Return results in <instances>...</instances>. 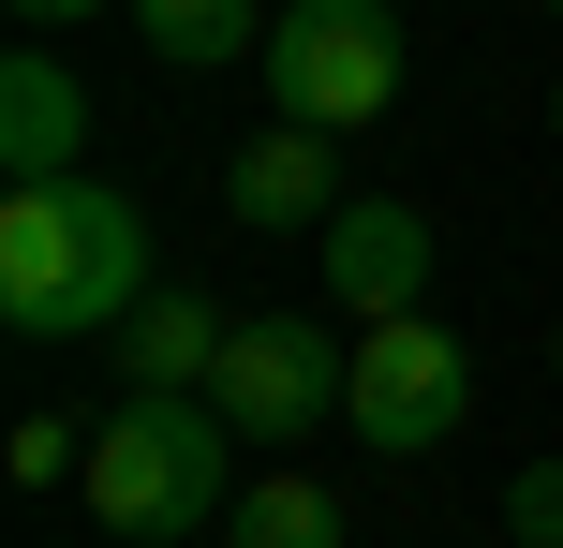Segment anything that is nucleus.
<instances>
[{
  "label": "nucleus",
  "mask_w": 563,
  "mask_h": 548,
  "mask_svg": "<svg viewBox=\"0 0 563 548\" xmlns=\"http://www.w3.org/2000/svg\"><path fill=\"white\" fill-rule=\"evenodd\" d=\"M341 371H356V356H327L311 312H253V326L223 342V371H208V401H223L238 445H297V430H327Z\"/></svg>",
  "instance_id": "obj_5"
},
{
  "label": "nucleus",
  "mask_w": 563,
  "mask_h": 548,
  "mask_svg": "<svg viewBox=\"0 0 563 548\" xmlns=\"http://www.w3.org/2000/svg\"><path fill=\"white\" fill-rule=\"evenodd\" d=\"M223 342L238 326H208V297H148V312L119 326V385H208Z\"/></svg>",
  "instance_id": "obj_10"
},
{
  "label": "nucleus",
  "mask_w": 563,
  "mask_h": 548,
  "mask_svg": "<svg viewBox=\"0 0 563 548\" xmlns=\"http://www.w3.org/2000/svg\"><path fill=\"white\" fill-rule=\"evenodd\" d=\"M505 519H519V548H563V460L519 474V490H505Z\"/></svg>",
  "instance_id": "obj_13"
},
{
  "label": "nucleus",
  "mask_w": 563,
  "mask_h": 548,
  "mask_svg": "<svg viewBox=\"0 0 563 548\" xmlns=\"http://www.w3.org/2000/svg\"><path fill=\"white\" fill-rule=\"evenodd\" d=\"M549 134H563V104H549Z\"/></svg>",
  "instance_id": "obj_15"
},
{
  "label": "nucleus",
  "mask_w": 563,
  "mask_h": 548,
  "mask_svg": "<svg viewBox=\"0 0 563 548\" xmlns=\"http://www.w3.org/2000/svg\"><path fill=\"white\" fill-rule=\"evenodd\" d=\"M311 253H327V312H356V326H386V312L430 297V223L400 193H341V223Z\"/></svg>",
  "instance_id": "obj_6"
},
{
  "label": "nucleus",
  "mask_w": 563,
  "mask_h": 548,
  "mask_svg": "<svg viewBox=\"0 0 563 548\" xmlns=\"http://www.w3.org/2000/svg\"><path fill=\"white\" fill-rule=\"evenodd\" d=\"M549 15H563V0H549Z\"/></svg>",
  "instance_id": "obj_16"
},
{
  "label": "nucleus",
  "mask_w": 563,
  "mask_h": 548,
  "mask_svg": "<svg viewBox=\"0 0 563 548\" xmlns=\"http://www.w3.org/2000/svg\"><path fill=\"white\" fill-rule=\"evenodd\" d=\"M460 415H475V356H460V326H430V312L356 326V371H341V430H356L371 460H430Z\"/></svg>",
  "instance_id": "obj_4"
},
{
  "label": "nucleus",
  "mask_w": 563,
  "mask_h": 548,
  "mask_svg": "<svg viewBox=\"0 0 563 548\" xmlns=\"http://www.w3.org/2000/svg\"><path fill=\"white\" fill-rule=\"evenodd\" d=\"M223 548H341V490L327 474H253L223 504Z\"/></svg>",
  "instance_id": "obj_11"
},
{
  "label": "nucleus",
  "mask_w": 563,
  "mask_h": 548,
  "mask_svg": "<svg viewBox=\"0 0 563 548\" xmlns=\"http://www.w3.org/2000/svg\"><path fill=\"white\" fill-rule=\"evenodd\" d=\"M327 148H341V134L267 119V134L223 164V223H238V237H327V223H341V164H327Z\"/></svg>",
  "instance_id": "obj_7"
},
{
  "label": "nucleus",
  "mask_w": 563,
  "mask_h": 548,
  "mask_svg": "<svg viewBox=\"0 0 563 548\" xmlns=\"http://www.w3.org/2000/svg\"><path fill=\"white\" fill-rule=\"evenodd\" d=\"M75 474V415H15V490H59Z\"/></svg>",
  "instance_id": "obj_12"
},
{
  "label": "nucleus",
  "mask_w": 563,
  "mask_h": 548,
  "mask_svg": "<svg viewBox=\"0 0 563 548\" xmlns=\"http://www.w3.org/2000/svg\"><path fill=\"white\" fill-rule=\"evenodd\" d=\"M0 178H15V193L30 178H89V89L59 75L45 45L0 59Z\"/></svg>",
  "instance_id": "obj_8"
},
{
  "label": "nucleus",
  "mask_w": 563,
  "mask_h": 548,
  "mask_svg": "<svg viewBox=\"0 0 563 548\" xmlns=\"http://www.w3.org/2000/svg\"><path fill=\"white\" fill-rule=\"evenodd\" d=\"M119 15H134V30H148V59H178V75L267 59V15H253V0H119Z\"/></svg>",
  "instance_id": "obj_9"
},
{
  "label": "nucleus",
  "mask_w": 563,
  "mask_h": 548,
  "mask_svg": "<svg viewBox=\"0 0 563 548\" xmlns=\"http://www.w3.org/2000/svg\"><path fill=\"white\" fill-rule=\"evenodd\" d=\"M148 312V208L104 178H30L0 193V326L15 342H119Z\"/></svg>",
  "instance_id": "obj_1"
},
{
  "label": "nucleus",
  "mask_w": 563,
  "mask_h": 548,
  "mask_svg": "<svg viewBox=\"0 0 563 548\" xmlns=\"http://www.w3.org/2000/svg\"><path fill=\"white\" fill-rule=\"evenodd\" d=\"M400 104V0H282L267 15V119L371 134Z\"/></svg>",
  "instance_id": "obj_3"
},
{
  "label": "nucleus",
  "mask_w": 563,
  "mask_h": 548,
  "mask_svg": "<svg viewBox=\"0 0 563 548\" xmlns=\"http://www.w3.org/2000/svg\"><path fill=\"white\" fill-rule=\"evenodd\" d=\"M238 490H253V474H238V430H223V401H208V385H134V401L89 430V519L134 534V548L208 534Z\"/></svg>",
  "instance_id": "obj_2"
},
{
  "label": "nucleus",
  "mask_w": 563,
  "mask_h": 548,
  "mask_svg": "<svg viewBox=\"0 0 563 548\" xmlns=\"http://www.w3.org/2000/svg\"><path fill=\"white\" fill-rule=\"evenodd\" d=\"M89 15V0H15V30H75Z\"/></svg>",
  "instance_id": "obj_14"
}]
</instances>
